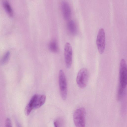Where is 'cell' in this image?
<instances>
[{
	"label": "cell",
	"mask_w": 127,
	"mask_h": 127,
	"mask_svg": "<svg viewBox=\"0 0 127 127\" xmlns=\"http://www.w3.org/2000/svg\"><path fill=\"white\" fill-rule=\"evenodd\" d=\"M63 121L60 119H58L55 120L54 122V124L55 127H61L63 124Z\"/></svg>",
	"instance_id": "13"
},
{
	"label": "cell",
	"mask_w": 127,
	"mask_h": 127,
	"mask_svg": "<svg viewBox=\"0 0 127 127\" xmlns=\"http://www.w3.org/2000/svg\"><path fill=\"white\" fill-rule=\"evenodd\" d=\"M67 28L69 32L72 35H75L77 32V28L75 22L72 20L68 21Z\"/></svg>",
	"instance_id": "10"
},
{
	"label": "cell",
	"mask_w": 127,
	"mask_h": 127,
	"mask_svg": "<svg viewBox=\"0 0 127 127\" xmlns=\"http://www.w3.org/2000/svg\"><path fill=\"white\" fill-rule=\"evenodd\" d=\"M89 79V73L86 68H81L78 71L76 77V81L78 87L81 88H85Z\"/></svg>",
	"instance_id": "4"
},
{
	"label": "cell",
	"mask_w": 127,
	"mask_h": 127,
	"mask_svg": "<svg viewBox=\"0 0 127 127\" xmlns=\"http://www.w3.org/2000/svg\"><path fill=\"white\" fill-rule=\"evenodd\" d=\"M59 83L61 96L64 100L66 99L67 95L66 80L63 71H59Z\"/></svg>",
	"instance_id": "5"
},
{
	"label": "cell",
	"mask_w": 127,
	"mask_h": 127,
	"mask_svg": "<svg viewBox=\"0 0 127 127\" xmlns=\"http://www.w3.org/2000/svg\"><path fill=\"white\" fill-rule=\"evenodd\" d=\"M127 69L126 62L124 59L121 60L119 67V85L120 88L125 89L127 85Z\"/></svg>",
	"instance_id": "3"
},
{
	"label": "cell",
	"mask_w": 127,
	"mask_h": 127,
	"mask_svg": "<svg viewBox=\"0 0 127 127\" xmlns=\"http://www.w3.org/2000/svg\"><path fill=\"white\" fill-rule=\"evenodd\" d=\"M105 34L103 29L101 28L98 31L96 40L98 51L101 54L104 52L105 47Z\"/></svg>",
	"instance_id": "6"
},
{
	"label": "cell",
	"mask_w": 127,
	"mask_h": 127,
	"mask_svg": "<svg viewBox=\"0 0 127 127\" xmlns=\"http://www.w3.org/2000/svg\"><path fill=\"white\" fill-rule=\"evenodd\" d=\"M5 127H12V124L10 120L8 118H7L5 120Z\"/></svg>",
	"instance_id": "14"
},
{
	"label": "cell",
	"mask_w": 127,
	"mask_h": 127,
	"mask_svg": "<svg viewBox=\"0 0 127 127\" xmlns=\"http://www.w3.org/2000/svg\"><path fill=\"white\" fill-rule=\"evenodd\" d=\"M49 48L52 52L56 53L58 51V45L56 41L54 39L52 40L49 44Z\"/></svg>",
	"instance_id": "11"
},
{
	"label": "cell",
	"mask_w": 127,
	"mask_h": 127,
	"mask_svg": "<svg viewBox=\"0 0 127 127\" xmlns=\"http://www.w3.org/2000/svg\"><path fill=\"white\" fill-rule=\"evenodd\" d=\"M10 53L7 51L4 55L0 60V64L1 65L5 64L8 61L10 57Z\"/></svg>",
	"instance_id": "12"
},
{
	"label": "cell",
	"mask_w": 127,
	"mask_h": 127,
	"mask_svg": "<svg viewBox=\"0 0 127 127\" xmlns=\"http://www.w3.org/2000/svg\"><path fill=\"white\" fill-rule=\"evenodd\" d=\"M61 8L63 17L65 20H68L71 15V9L68 3L65 1H63L61 3Z\"/></svg>",
	"instance_id": "8"
},
{
	"label": "cell",
	"mask_w": 127,
	"mask_h": 127,
	"mask_svg": "<svg viewBox=\"0 0 127 127\" xmlns=\"http://www.w3.org/2000/svg\"><path fill=\"white\" fill-rule=\"evenodd\" d=\"M73 51L72 46L69 42L66 43L64 48V55L65 65L67 68L71 66L72 63Z\"/></svg>",
	"instance_id": "7"
},
{
	"label": "cell",
	"mask_w": 127,
	"mask_h": 127,
	"mask_svg": "<svg viewBox=\"0 0 127 127\" xmlns=\"http://www.w3.org/2000/svg\"><path fill=\"white\" fill-rule=\"evenodd\" d=\"M2 5L5 11L10 17L13 15V12L12 8L9 2L7 0H4L2 3Z\"/></svg>",
	"instance_id": "9"
},
{
	"label": "cell",
	"mask_w": 127,
	"mask_h": 127,
	"mask_svg": "<svg viewBox=\"0 0 127 127\" xmlns=\"http://www.w3.org/2000/svg\"><path fill=\"white\" fill-rule=\"evenodd\" d=\"M86 112L83 107H81L77 109L73 114V120L76 127H84L86 124Z\"/></svg>",
	"instance_id": "2"
},
{
	"label": "cell",
	"mask_w": 127,
	"mask_h": 127,
	"mask_svg": "<svg viewBox=\"0 0 127 127\" xmlns=\"http://www.w3.org/2000/svg\"><path fill=\"white\" fill-rule=\"evenodd\" d=\"M46 99V96L44 95H34L26 107L25 110V115L28 116L33 109L41 107L44 103Z\"/></svg>",
	"instance_id": "1"
}]
</instances>
